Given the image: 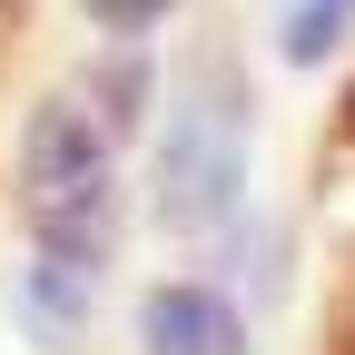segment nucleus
Masks as SVG:
<instances>
[{"label":"nucleus","mask_w":355,"mask_h":355,"mask_svg":"<svg viewBox=\"0 0 355 355\" xmlns=\"http://www.w3.org/2000/svg\"><path fill=\"white\" fill-rule=\"evenodd\" d=\"M89 20H99L109 40H139V30H158V20H168V0H89Z\"/></svg>","instance_id":"0eeeda50"},{"label":"nucleus","mask_w":355,"mask_h":355,"mask_svg":"<svg viewBox=\"0 0 355 355\" xmlns=\"http://www.w3.org/2000/svg\"><path fill=\"white\" fill-rule=\"evenodd\" d=\"M345 30H355V0H296L286 10V69H326L336 50H345Z\"/></svg>","instance_id":"423d86ee"},{"label":"nucleus","mask_w":355,"mask_h":355,"mask_svg":"<svg viewBox=\"0 0 355 355\" xmlns=\"http://www.w3.org/2000/svg\"><path fill=\"white\" fill-rule=\"evenodd\" d=\"M247 198V109H237V79L217 69L207 99L178 109V128L158 139V217L178 237H217Z\"/></svg>","instance_id":"f03ea898"},{"label":"nucleus","mask_w":355,"mask_h":355,"mask_svg":"<svg viewBox=\"0 0 355 355\" xmlns=\"http://www.w3.org/2000/svg\"><path fill=\"white\" fill-rule=\"evenodd\" d=\"M139 345L148 355H247V316L217 286H148V306H139Z\"/></svg>","instance_id":"7ed1b4c3"},{"label":"nucleus","mask_w":355,"mask_h":355,"mask_svg":"<svg viewBox=\"0 0 355 355\" xmlns=\"http://www.w3.org/2000/svg\"><path fill=\"white\" fill-rule=\"evenodd\" d=\"M79 316H89V266H79V257H60V247H40L30 286H20V326H30L40 345H69V336H79Z\"/></svg>","instance_id":"20e7f679"},{"label":"nucleus","mask_w":355,"mask_h":355,"mask_svg":"<svg viewBox=\"0 0 355 355\" xmlns=\"http://www.w3.org/2000/svg\"><path fill=\"white\" fill-rule=\"evenodd\" d=\"M20 198H30V237L60 247L79 266H99L119 237V178H109V128L89 99H40L20 128Z\"/></svg>","instance_id":"f257e3e1"},{"label":"nucleus","mask_w":355,"mask_h":355,"mask_svg":"<svg viewBox=\"0 0 355 355\" xmlns=\"http://www.w3.org/2000/svg\"><path fill=\"white\" fill-rule=\"evenodd\" d=\"M89 109H99V128H109V139H128V128L148 119V60H139V40L99 50V69H89Z\"/></svg>","instance_id":"39448f33"}]
</instances>
